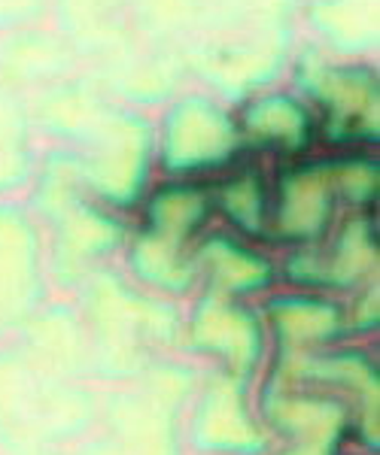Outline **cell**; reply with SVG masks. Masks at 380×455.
I'll return each instance as SVG.
<instances>
[{"mask_svg": "<svg viewBox=\"0 0 380 455\" xmlns=\"http://www.w3.org/2000/svg\"><path fill=\"white\" fill-rule=\"evenodd\" d=\"M335 192V167H304L283 180L277 204V231L289 240H311L328 222Z\"/></svg>", "mask_w": 380, "mask_h": 455, "instance_id": "6da1fadb", "label": "cell"}, {"mask_svg": "<svg viewBox=\"0 0 380 455\" xmlns=\"http://www.w3.org/2000/svg\"><path fill=\"white\" fill-rule=\"evenodd\" d=\"M231 146V124L207 107H186L167 134L171 167H198L219 161Z\"/></svg>", "mask_w": 380, "mask_h": 455, "instance_id": "7a4b0ae2", "label": "cell"}, {"mask_svg": "<svg viewBox=\"0 0 380 455\" xmlns=\"http://www.w3.org/2000/svg\"><path fill=\"white\" fill-rule=\"evenodd\" d=\"M277 425L298 437L289 455H332L344 428V407L319 398H277L271 407Z\"/></svg>", "mask_w": 380, "mask_h": 455, "instance_id": "3957f363", "label": "cell"}, {"mask_svg": "<svg viewBox=\"0 0 380 455\" xmlns=\"http://www.w3.org/2000/svg\"><path fill=\"white\" fill-rule=\"evenodd\" d=\"M319 94L332 109V124H341L347 134L356 128L377 131V85L368 73H328Z\"/></svg>", "mask_w": 380, "mask_h": 455, "instance_id": "277c9868", "label": "cell"}, {"mask_svg": "<svg viewBox=\"0 0 380 455\" xmlns=\"http://www.w3.org/2000/svg\"><path fill=\"white\" fill-rule=\"evenodd\" d=\"M204 212H207V197L198 188H189V186L167 188L150 207L152 237L162 240V243L177 246L182 237H189L201 225Z\"/></svg>", "mask_w": 380, "mask_h": 455, "instance_id": "5b68a950", "label": "cell"}, {"mask_svg": "<svg viewBox=\"0 0 380 455\" xmlns=\"http://www.w3.org/2000/svg\"><path fill=\"white\" fill-rule=\"evenodd\" d=\"M247 128H250L253 140L280 146V149H298L308 140V119H304L302 107L287 98H271L255 104L247 113Z\"/></svg>", "mask_w": 380, "mask_h": 455, "instance_id": "8992f818", "label": "cell"}, {"mask_svg": "<svg viewBox=\"0 0 380 455\" xmlns=\"http://www.w3.org/2000/svg\"><path fill=\"white\" fill-rule=\"evenodd\" d=\"M198 340L238 364L255 358V325L244 313L219 310V307L204 310L198 319Z\"/></svg>", "mask_w": 380, "mask_h": 455, "instance_id": "52a82bcc", "label": "cell"}, {"mask_svg": "<svg viewBox=\"0 0 380 455\" xmlns=\"http://www.w3.org/2000/svg\"><path fill=\"white\" fill-rule=\"evenodd\" d=\"M274 322L287 343H319L341 331V313L319 300H283L274 307Z\"/></svg>", "mask_w": 380, "mask_h": 455, "instance_id": "ba28073f", "label": "cell"}, {"mask_svg": "<svg viewBox=\"0 0 380 455\" xmlns=\"http://www.w3.org/2000/svg\"><path fill=\"white\" fill-rule=\"evenodd\" d=\"M201 259L207 264L210 276L231 291L259 289V285L268 283V274H271V267H268L265 261L255 259L247 249L229 243V240H210V243L204 246Z\"/></svg>", "mask_w": 380, "mask_h": 455, "instance_id": "9c48e42d", "label": "cell"}, {"mask_svg": "<svg viewBox=\"0 0 380 455\" xmlns=\"http://www.w3.org/2000/svg\"><path fill=\"white\" fill-rule=\"evenodd\" d=\"M375 261V237H371V228L365 222H356L347 228L344 240L335 249V255L328 264L317 267L308 280H335V283H350L353 276H360L368 264Z\"/></svg>", "mask_w": 380, "mask_h": 455, "instance_id": "30bf717a", "label": "cell"}, {"mask_svg": "<svg viewBox=\"0 0 380 455\" xmlns=\"http://www.w3.org/2000/svg\"><path fill=\"white\" fill-rule=\"evenodd\" d=\"M222 207L235 219V225L247 228V231H262L265 225V188H262L259 176L244 173L231 180L222 188Z\"/></svg>", "mask_w": 380, "mask_h": 455, "instance_id": "8fae6325", "label": "cell"}, {"mask_svg": "<svg viewBox=\"0 0 380 455\" xmlns=\"http://www.w3.org/2000/svg\"><path fill=\"white\" fill-rule=\"evenodd\" d=\"M137 267H141V274L146 280L171 285V289L186 285L189 274H192V270L186 267V261L177 255V246L162 243V240H156V237L143 240L141 249H137Z\"/></svg>", "mask_w": 380, "mask_h": 455, "instance_id": "7c38bea8", "label": "cell"}, {"mask_svg": "<svg viewBox=\"0 0 380 455\" xmlns=\"http://www.w3.org/2000/svg\"><path fill=\"white\" fill-rule=\"evenodd\" d=\"M335 186H341L353 201H371L377 192V167L368 161H347L335 167Z\"/></svg>", "mask_w": 380, "mask_h": 455, "instance_id": "4fadbf2b", "label": "cell"}]
</instances>
